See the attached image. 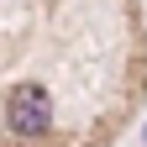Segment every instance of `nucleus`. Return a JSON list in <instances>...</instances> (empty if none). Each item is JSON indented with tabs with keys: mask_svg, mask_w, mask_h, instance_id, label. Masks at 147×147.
Instances as JSON below:
<instances>
[{
	"mask_svg": "<svg viewBox=\"0 0 147 147\" xmlns=\"http://www.w3.org/2000/svg\"><path fill=\"white\" fill-rule=\"evenodd\" d=\"M5 126L16 137H37L53 126V95L42 84H16L11 100H5Z\"/></svg>",
	"mask_w": 147,
	"mask_h": 147,
	"instance_id": "nucleus-1",
	"label": "nucleus"
}]
</instances>
